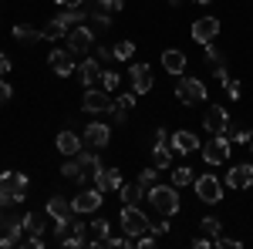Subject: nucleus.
<instances>
[{
    "label": "nucleus",
    "instance_id": "nucleus-34",
    "mask_svg": "<svg viewBox=\"0 0 253 249\" xmlns=\"http://www.w3.org/2000/svg\"><path fill=\"white\" fill-rule=\"evenodd\" d=\"M226 135H230L233 142H243V145H250V138H253L247 125H233V121H230V128H226Z\"/></svg>",
    "mask_w": 253,
    "mask_h": 249
},
{
    "label": "nucleus",
    "instance_id": "nucleus-4",
    "mask_svg": "<svg viewBox=\"0 0 253 249\" xmlns=\"http://www.w3.org/2000/svg\"><path fill=\"white\" fill-rule=\"evenodd\" d=\"M206 84L199 81V77H179V84H175V98H179V105H186V108H193L199 101H206Z\"/></svg>",
    "mask_w": 253,
    "mask_h": 249
},
{
    "label": "nucleus",
    "instance_id": "nucleus-16",
    "mask_svg": "<svg viewBox=\"0 0 253 249\" xmlns=\"http://www.w3.org/2000/svg\"><path fill=\"white\" fill-rule=\"evenodd\" d=\"M112 142V128L105 125V121H91L88 128H84V145H91V148H105Z\"/></svg>",
    "mask_w": 253,
    "mask_h": 249
},
{
    "label": "nucleus",
    "instance_id": "nucleus-25",
    "mask_svg": "<svg viewBox=\"0 0 253 249\" xmlns=\"http://www.w3.org/2000/svg\"><path fill=\"white\" fill-rule=\"evenodd\" d=\"M135 91H125V95H118V101L112 105V115L118 118V121H125V115H132V108H135Z\"/></svg>",
    "mask_w": 253,
    "mask_h": 249
},
{
    "label": "nucleus",
    "instance_id": "nucleus-19",
    "mask_svg": "<svg viewBox=\"0 0 253 249\" xmlns=\"http://www.w3.org/2000/svg\"><path fill=\"white\" fill-rule=\"evenodd\" d=\"M226 185L230 189H250L253 185V165H233L226 172Z\"/></svg>",
    "mask_w": 253,
    "mask_h": 249
},
{
    "label": "nucleus",
    "instance_id": "nucleus-21",
    "mask_svg": "<svg viewBox=\"0 0 253 249\" xmlns=\"http://www.w3.org/2000/svg\"><path fill=\"white\" fill-rule=\"evenodd\" d=\"M84 138L81 135H75V132H58V138H54V145H58V152L61 155H78L84 145H81Z\"/></svg>",
    "mask_w": 253,
    "mask_h": 249
},
{
    "label": "nucleus",
    "instance_id": "nucleus-28",
    "mask_svg": "<svg viewBox=\"0 0 253 249\" xmlns=\"http://www.w3.org/2000/svg\"><path fill=\"white\" fill-rule=\"evenodd\" d=\"M152 165L159 172L172 165V145H152Z\"/></svg>",
    "mask_w": 253,
    "mask_h": 249
},
{
    "label": "nucleus",
    "instance_id": "nucleus-49",
    "mask_svg": "<svg viewBox=\"0 0 253 249\" xmlns=\"http://www.w3.org/2000/svg\"><path fill=\"white\" fill-rule=\"evenodd\" d=\"M152 232H156V236H166V232H169V222H152Z\"/></svg>",
    "mask_w": 253,
    "mask_h": 249
},
{
    "label": "nucleus",
    "instance_id": "nucleus-12",
    "mask_svg": "<svg viewBox=\"0 0 253 249\" xmlns=\"http://www.w3.org/2000/svg\"><path fill=\"white\" fill-rule=\"evenodd\" d=\"M47 64H51V71H54L58 77H71L75 71H78V64H75V54H71V51H61V47H54V51H51Z\"/></svg>",
    "mask_w": 253,
    "mask_h": 249
},
{
    "label": "nucleus",
    "instance_id": "nucleus-39",
    "mask_svg": "<svg viewBox=\"0 0 253 249\" xmlns=\"http://www.w3.org/2000/svg\"><path fill=\"white\" fill-rule=\"evenodd\" d=\"M156 175H159L156 165H152V169H142V172H138V182H142V185L149 189V185H156Z\"/></svg>",
    "mask_w": 253,
    "mask_h": 249
},
{
    "label": "nucleus",
    "instance_id": "nucleus-50",
    "mask_svg": "<svg viewBox=\"0 0 253 249\" xmlns=\"http://www.w3.org/2000/svg\"><path fill=\"white\" fill-rule=\"evenodd\" d=\"M54 3H58V7H81L84 0H54Z\"/></svg>",
    "mask_w": 253,
    "mask_h": 249
},
{
    "label": "nucleus",
    "instance_id": "nucleus-37",
    "mask_svg": "<svg viewBox=\"0 0 253 249\" xmlns=\"http://www.w3.org/2000/svg\"><path fill=\"white\" fill-rule=\"evenodd\" d=\"M199 229L206 232V236H219L223 226H219V219H216V215H203V219H199Z\"/></svg>",
    "mask_w": 253,
    "mask_h": 249
},
{
    "label": "nucleus",
    "instance_id": "nucleus-45",
    "mask_svg": "<svg viewBox=\"0 0 253 249\" xmlns=\"http://www.w3.org/2000/svg\"><path fill=\"white\" fill-rule=\"evenodd\" d=\"M95 58L101 64H108V61H115V54H112V47H95Z\"/></svg>",
    "mask_w": 253,
    "mask_h": 249
},
{
    "label": "nucleus",
    "instance_id": "nucleus-6",
    "mask_svg": "<svg viewBox=\"0 0 253 249\" xmlns=\"http://www.w3.org/2000/svg\"><path fill=\"white\" fill-rule=\"evenodd\" d=\"M118 226L125 229V236H142V232H149L152 229V222H149V215L138 209V206H125L122 209V215H118Z\"/></svg>",
    "mask_w": 253,
    "mask_h": 249
},
{
    "label": "nucleus",
    "instance_id": "nucleus-27",
    "mask_svg": "<svg viewBox=\"0 0 253 249\" xmlns=\"http://www.w3.org/2000/svg\"><path fill=\"white\" fill-rule=\"evenodd\" d=\"M61 175H64L68 182H84V178H88V172L81 169V162L75 158V155H68V162L61 165Z\"/></svg>",
    "mask_w": 253,
    "mask_h": 249
},
{
    "label": "nucleus",
    "instance_id": "nucleus-46",
    "mask_svg": "<svg viewBox=\"0 0 253 249\" xmlns=\"http://www.w3.org/2000/svg\"><path fill=\"white\" fill-rule=\"evenodd\" d=\"M213 74H216V81L223 84V81H230V71H226V64H213Z\"/></svg>",
    "mask_w": 253,
    "mask_h": 249
},
{
    "label": "nucleus",
    "instance_id": "nucleus-32",
    "mask_svg": "<svg viewBox=\"0 0 253 249\" xmlns=\"http://www.w3.org/2000/svg\"><path fill=\"white\" fill-rule=\"evenodd\" d=\"M196 182V175L189 165H179V169H172V185L175 189H182V185H193Z\"/></svg>",
    "mask_w": 253,
    "mask_h": 249
},
{
    "label": "nucleus",
    "instance_id": "nucleus-24",
    "mask_svg": "<svg viewBox=\"0 0 253 249\" xmlns=\"http://www.w3.org/2000/svg\"><path fill=\"white\" fill-rule=\"evenodd\" d=\"M112 222L108 219H95V222H88V239H91V246H105V239L112 236Z\"/></svg>",
    "mask_w": 253,
    "mask_h": 249
},
{
    "label": "nucleus",
    "instance_id": "nucleus-43",
    "mask_svg": "<svg viewBox=\"0 0 253 249\" xmlns=\"http://www.w3.org/2000/svg\"><path fill=\"white\" fill-rule=\"evenodd\" d=\"M152 142H156V145H172V135L166 132V128H156V135H152Z\"/></svg>",
    "mask_w": 253,
    "mask_h": 249
},
{
    "label": "nucleus",
    "instance_id": "nucleus-18",
    "mask_svg": "<svg viewBox=\"0 0 253 249\" xmlns=\"http://www.w3.org/2000/svg\"><path fill=\"white\" fill-rule=\"evenodd\" d=\"M186 54L179 51V47H169V51H162V68L169 71V74H175V77H182L186 74Z\"/></svg>",
    "mask_w": 253,
    "mask_h": 249
},
{
    "label": "nucleus",
    "instance_id": "nucleus-1",
    "mask_svg": "<svg viewBox=\"0 0 253 249\" xmlns=\"http://www.w3.org/2000/svg\"><path fill=\"white\" fill-rule=\"evenodd\" d=\"M27 175L24 172H0V206H20L27 199Z\"/></svg>",
    "mask_w": 253,
    "mask_h": 249
},
{
    "label": "nucleus",
    "instance_id": "nucleus-13",
    "mask_svg": "<svg viewBox=\"0 0 253 249\" xmlns=\"http://www.w3.org/2000/svg\"><path fill=\"white\" fill-rule=\"evenodd\" d=\"M47 215H51L54 222H71L78 212H75V202H71V199H64V195H51V199H47Z\"/></svg>",
    "mask_w": 253,
    "mask_h": 249
},
{
    "label": "nucleus",
    "instance_id": "nucleus-15",
    "mask_svg": "<svg viewBox=\"0 0 253 249\" xmlns=\"http://www.w3.org/2000/svg\"><path fill=\"white\" fill-rule=\"evenodd\" d=\"M189 34H193L196 44H210V40H216V34H219V17H199Z\"/></svg>",
    "mask_w": 253,
    "mask_h": 249
},
{
    "label": "nucleus",
    "instance_id": "nucleus-10",
    "mask_svg": "<svg viewBox=\"0 0 253 249\" xmlns=\"http://www.w3.org/2000/svg\"><path fill=\"white\" fill-rule=\"evenodd\" d=\"M128 81H132V91H135V95H149L152 84H156L149 64H132V68H128Z\"/></svg>",
    "mask_w": 253,
    "mask_h": 249
},
{
    "label": "nucleus",
    "instance_id": "nucleus-26",
    "mask_svg": "<svg viewBox=\"0 0 253 249\" xmlns=\"http://www.w3.org/2000/svg\"><path fill=\"white\" fill-rule=\"evenodd\" d=\"M10 34H14L20 44H38V40H44V31L31 27V24H14V31H10Z\"/></svg>",
    "mask_w": 253,
    "mask_h": 249
},
{
    "label": "nucleus",
    "instance_id": "nucleus-7",
    "mask_svg": "<svg viewBox=\"0 0 253 249\" xmlns=\"http://www.w3.org/2000/svg\"><path fill=\"white\" fill-rule=\"evenodd\" d=\"M193 189H196V199L199 202H206V206H216V202H223V182L216 178V175H196V182H193Z\"/></svg>",
    "mask_w": 253,
    "mask_h": 249
},
{
    "label": "nucleus",
    "instance_id": "nucleus-38",
    "mask_svg": "<svg viewBox=\"0 0 253 249\" xmlns=\"http://www.w3.org/2000/svg\"><path fill=\"white\" fill-rule=\"evenodd\" d=\"M125 0H95V10H105V14H122Z\"/></svg>",
    "mask_w": 253,
    "mask_h": 249
},
{
    "label": "nucleus",
    "instance_id": "nucleus-48",
    "mask_svg": "<svg viewBox=\"0 0 253 249\" xmlns=\"http://www.w3.org/2000/svg\"><path fill=\"white\" fill-rule=\"evenodd\" d=\"M193 246H196V249H210V246H213V243H210L206 236H196V239H193Z\"/></svg>",
    "mask_w": 253,
    "mask_h": 249
},
{
    "label": "nucleus",
    "instance_id": "nucleus-51",
    "mask_svg": "<svg viewBox=\"0 0 253 249\" xmlns=\"http://www.w3.org/2000/svg\"><path fill=\"white\" fill-rule=\"evenodd\" d=\"M169 3H172V7H179V3H182V0H169Z\"/></svg>",
    "mask_w": 253,
    "mask_h": 249
},
{
    "label": "nucleus",
    "instance_id": "nucleus-22",
    "mask_svg": "<svg viewBox=\"0 0 253 249\" xmlns=\"http://www.w3.org/2000/svg\"><path fill=\"white\" fill-rule=\"evenodd\" d=\"M44 229H47V209L44 212H24V232L44 236Z\"/></svg>",
    "mask_w": 253,
    "mask_h": 249
},
{
    "label": "nucleus",
    "instance_id": "nucleus-11",
    "mask_svg": "<svg viewBox=\"0 0 253 249\" xmlns=\"http://www.w3.org/2000/svg\"><path fill=\"white\" fill-rule=\"evenodd\" d=\"M203 128L210 135H223L230 128V115H226V108L223 105H210L206 108V118H203Z\"/></svg>",
    "mask_w": 253,
    "mask_h": 249
},
{
    "label": "nucleus",
    "instance_id": "nucleus-41",
    "mask_svg": "<svg viewBox=\"0 0 253 249\" xmlns=\"http://www.w3.org/2000/svg\"><path fill=\"white\" fill-rule=\"evenodd\" d=\"M156 246V232L149 229V232H142V236H138V249H152Z\"/></svg>",
    "mask_w": 253,
    "mask_h": 249
},
{
    "label": "nucleus",
    "instance_id": "nucleus-20",
    "mask_svg": "<svg viewBox=\"0 0 253 249\" xmlns=\"http://www.w3.org/2000/svg\"><path fill=\"white\" fill-rule=\"evenodd\" d=\"M203 145H199V138H196L193 132H172V152H179V155H193V152H199Z\"/></svg>",
    "mask_w": 253,
    "mask_h": 249
},
{
    "label": "nucleus",
    "instance_id": "nucleus-42",
    "mask_svg": "<svg viewBox=\"0 0 253 249\" xmlns=\"http://www.w3.org/2000/svg\"><path fill=\"white\" fill-rule=\"evenodd\" d=\"M223 84H226V95L233 98V101H236L240 95H243V88H240V81H233V77H230V81H223Z\"/></svg>",
    "mask_w": 253,
    "mask_h": 249
},
{
    "label": "nucleus",
    "instance_id": "nucleus-5",
    "mask_svg": "<svg viewBox=\"0 0 253 249\" xmlns=\"http://www.w3.org/2000/svg\"><path fill=\"white\" fill-rule=\"evenodd\" d=\"M230 155H233V138L223 132V135H213L206 145H203V158L210 162V165H223V162H230Z\"/></svg>",
    "mask_w": 253,
    "mask_h": 249
},
{
    "label": "nucleus",
    "instance_id": "nucleus-9",
    "mask_svg": "<svg viewBox=\"0 0 253 249\" xmlns=\"http://www.w3.org/2000/svg\"><path fill=\"white\" fill-rule=\"evenodd\" d=\"M112 98L108 91H98V88H84V98H81V108L88 111V115H105V111H112Z\"/></svg>",
    "mask_w": 253,
    "mask_h": 249
},
{
    "label": "nucleus",
    "instance_id": "nucleus-29",
    "mask_svg": "<svg viewBox=\"0 0 253 249\" xmlns=\"http://www.w3.org/2000/svg\"><path fill=\"white\" fill-rule=\"evenodd\" d=\"M88 27H91L95 34H105V31L112 27V14H105V10H91V14H88Z\"/></svg>",
    "mask_w": 253,
    "mask_h": 249
},
{
    "label": "nucleus",
    "instance_id": "nucleus-52",
    "mask_svg": "<svg viewBox=\"0 0 253 249\" xmlns=\"http://www.w3.org/2000/svg\"><path fill=\"white\" fill-rule=\"evenodd\" d=\"M196 3H210V0H196Z\"/></svg>",
    "mask_w": 253,
    "mask_h": 249
},
{
    "label": "nucleus",
    "instance_id": "nucleus-33",
    "mask_svg": "<svg viewBox=\"0 0 253 249\" xmlns=\"http://www.w3.org/2000/svg\"><path fill=\"white\" fill-rule=\"evenodd\" d=\"M101 88H105V91H118V88H122V74L112 71V68H105V71H101Z\"/></svg>",
    "mask_w": 253,
    "mask_h": 249
},
{
    "label": "nucleus",
    "instance_id": "nucleus-8",
    "mask_svg": "<svg viewBox=\"0 0 253 249\" xmlns=\"http://www.w3.org/2000/svg\"><path fill=\"white\" fill-rule=\"evenodd\" d=\"M91 47H95V31L88 27V24H78V27H71L68 31V51L78 58V54H91Z\"/></svg>",
    "mask_w": 253,
    "mask_h": 249
},
{
    "label": "nucleus",
    "instance_id": "nucleus-14",
    "mask_svg": "<svg viewBox=\"0 0 253 249\" xmlns=\"http://www.w3.org/2000/svg\"><path fill=\"white\" fill-rule=\"evenodd\" d=\"M101 195H105V192H98L95 185H91V189H84V192H78V195L71 199V202H75V212H78V215H88V212H98V209H101V202H105Z\"/></svg>",
    "mask_w": 253,
    "mask_h": 249
},
{
    "label": "nucleus",
    "instance_id": "nucleus-17",
    "mask_svg": "<svg viewBox=\"0 0 253 249\" xmlns=\"http://www.w3.org/2000/svg\"><path fill=\"white\" fill-rule=\"evenodd\" d=\"M75 74H78V81L84 84V88H95L98 81H101V61H98V58H84L78 64Z\"/></svg>",
    "mask_w": 253,
    "mask_h": 249
},
{
    "label": "nucleus",
    "instance_id": "nucleus-36",
    "mask_svg": "<svg viewBox=\"0 0 253 249\" xmlns=\"http://www.w3.org/2000/svg\"><path fill=\"white\" fill-rule=\"evenodd\" d=\"M203 47H206V61H210V68H213V64H226V51H219L213 40L203 44Z\"/></svg>",
    "mask_w": 253,
    "mask_h": 249
},
{
    "label": "nucleus",
    "instance_id": "nucleus-30",
    "mask_svg": "<svg viewBox=\"0 0 253 249\" xmlns=\"http://www.w3.org/2000/svg\"><path fill=\"white\" fill-rule=\"evenodd\" d=\"M122 202H125V206H135L138 199H142V195H145V185H142V182H132V185H122Z\"/></svg>",
    "mask_w": 253,
    "mask_h": 249
},
{
    "label": "nucleus",
    "instance_id": "nucleus-44",
    "mask_svg": "<svg viewBox=\"0 0 253 249\" xmlns=\"http://www.w3.org/2000/svg\"><path fill=\"white\" fill-rule=\"evenodd\" d=\"M10 98H14V88H10V84H7V81L0 77V105H7Z\"/></svg>",
    "mask_w": 253,
    "mask_h": 249
},
{
    "label": "nucleus",
    "instance_id": "nucleus-35",
    "mask_svg": "<svg viewBox=\"0 0 253 249\" xmlns=\"http://www.w3.org/2000/svg\"><path fill=\"white\" fill-rule=\"evenodd\" d=\"M112 54H115V61H128L135 54V44H132V40H118L115 47H112Z\"/></svg>",
    "mask_w": 253,
    "mask_h": 249
},
{
    "label": "nucleus",
    "instance_id": "nucleus-3",
    "mask_svg": "<svg viewBox=\"0 0 253 249\" xmlns=\"http://www.w3.org/2000/svg\"><path fill=\"white\" fill-rule=\"evenodd\" d=\"M20 232H24V215L20 212H0V246L10 249L20 246Z\"/></svg>",
    "mask_w": 253,
    "mask_h": 249
},
{
    "label": "nucleus",
    "instance_id": "nucleus-53",
    "mask_svg": "<svg viewBox=\"0 0 253 249\" xmlns=\"http://www.w3.org/2000/svg\"><path fill=\"white\" fill-rule=\"evenodd\" d=\"M250 152H253V138H250Z\"/></svg>",
    "mask_w": 253,
    "mask_h": 249
},
{
    "label": "nucleus",
    "instance_id": "nucleus-47",
    "mask_svg": "<svg viewBox=\"0 0 253 249\" xmlns=\"http://www.w3.org/2000/svg\"><path fill=\"white\" fill-rule=\"evenodd\" d=\"M10 68H14V61L7 58L3 51H0V74H10Z\"/></svg>",
    "mask_w": 253,
    "mask_h": 249
},
{
    "label": "nucleus",
    "instance_id": "nucleus-31",
    "mask_svg": "<svg viewBox=\"0 0 253 249\" xmlns=\"http://www.w3.org/2000/svg\"><path fill=\"white\" fill-rule=\"evenodd\" d=\"M41 31H44V40H58V37H68V27H64L61 20H54V17L47 20V24H44Z\"/></svg>",
    "mask_w": 253,
    "mask_h": 249
},
{
    "label": "nucleus",
    "instance_id": "nucleus-2",
    "mask_svg": "<svg viewBox=\"0 0 253 249\" xmlns=\"http://www.w3.org/2000/svg\"><path fill=\"white\" fill-rule=\"evenodd\" d=\"M149 202H152V209L162 212V215H175L179 212V189L175 185H149V195H145Z\"/></svg>",
    "mask_w": 253,
    "mask_h": 249
},
{
    "label": "nucleus",
    "instance_id": "nucleus-23",
    "mask_svg": "<svg viewBox=\"0 0 253 249\" xmlns=\"http://www.w3.org/2000/svg\"><path fill=\"white\" fill-rule=\"evenodd\" d=\"M54 20H61V24L71 31V27H78V24H88V10H81V7H61V14Z\"/></svg>",
    "mask_w": 253,
    "mask_h": 249
},
{
    "label": "nucleus",
    "instance_id": "nucleus-40",
    "mask_svg": "<svg viewBox=\"0 0 253 249\" xmlns=\"http://www.w3.org/2000/svg\"><path fill=\"white\" fill-rule=\"evenodd\" d=\"M213 246H219V249H240L243 243H240V239H226V236H216Z\"/></svg>",
    "mask_w": 253,
    "mask_h": 249
}]
</instances>
